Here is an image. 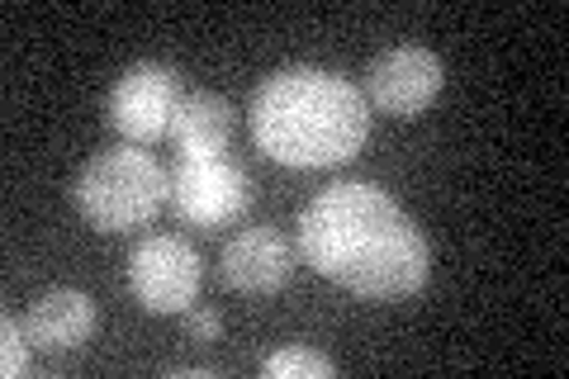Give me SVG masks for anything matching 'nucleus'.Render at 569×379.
<instances>
[{"label":"nucleus","mask_w":569,"mask_h":379,"mask_svg":"<svg viewBox=\"0 0 569 379\" xmlns=\"http://www.w3.org/2000/svg\"><path fill=\"white\" fill-rule=\"evenodd\" d=\"M299 251L323 280L361 299H408L427 280L418 223L370 180L328 186L299 219Z\"/></svg>","instance_id":"f257e3e1"},{"label":"nucleus","mask_w":569,"mask_h":379,"mask_svg":"<svg viewBox=\"0 0 569 379\" xmlns=\"http://www.w3.org/2000/svg\"><path fill=\"white\" fill-rule=\"evenodd\" d=\"M257 148L295 171L342 167L370 138V104L347 77L323 67H284L252 100Z\"/></svg>","instance_id":"f03ea898"},{"label":"nucleus","mask_w":569,"mask_h":379,"mask_svg":"<svg viewBox=\"0 0 569 379\" xmlns=\"http://www.w3.org/2000/svg\"><path fill=\"white\" fill-rule=\"evenodd\" d=\"M167 200H171V176L133 142L91 157L86 171L77 176V209L100 232H129L152 223Z\"/></svg>","instance_id":"7ed1b4c3"},{"label":"nucleus","mask_w":569,"mask_h":379,"mask_svg":"<svg viewBox=\"0 0 569 379\" xmlns=\"http://www.w3.org/2000/svg\"><path fill=\"white\" fill-rule=\"evenodd\" d=\"M200 280H204L200 251L186 238H171V232L142 238L129 257V290L148 313H190Z\"/></svg>","instance_id":"20e7f679"},{"label":"nucleus","mask_w":569,"mask_h":379,"mask_svg":"<svg viewBox=\"0 0 569 379\" xmlns=\"http://www.w3.org/2000/svg\"><path fill=\"white\" fill-rule=\"evenodd\" d=\"M181 77L167 62H133L110 90V123L123 142L148 148V142L171 133V119L181 110Z\"/></svg>","instance_id":"39448f33"},{"label":"nucleus","mask_w":569,"mask_h":379,"mask_svg":"<svg viewBox=\"0 0 569 379\" xmlns=\"http://www.w3.org/2000/svg\"><path fill=\"white\" fill-rule=\"evenodd\" d=\"M247 205H252V180H247L242 167H233L223 157L181 161L171 171V209L194 228L233 223Z\"/></svg>","instance_id":"423d86ee"},{"label":"nucleus","mask_w":569,"mask_h":379,"mask_svg":"<svg viewBox=\"0 0 569 379\" xmlns=\"http://www.w3.org/2000/svg\"><path fill=\"white\" fill-rule=\"evenodd\" d=\"M441 81H447V67H441L437 52L427 48H385L366 71V90L370 104L395 119H418L427 104L441 96Z\"/></svg>","instance_id":"0eeeda50"},{"label":"nucleus","mask_w":569,"mask_h":379,"mask_svg":"<svg viewBox=\"0 0 569 379\" xmlns=\"http://www.w3.org/2000/svg\"><path fill=\"white\" fill-rule=\"evenodd\" d=\"M295 276V257L276 228H242L223 247V280L238 295H276Z\"/></svg>","instance_id":"6e6552de"},{"label":"nucleus","mask_w":569,"mask_h":379,"mask_svg":"<svg viewBox=\"0 0 569 379\" xmlns=\"http://www.w3.org/2000/svg\"><path fill=\"white\" fill-rule=\"evenodd\" d=\"M96 303L81 290H48L24 318V332L39 351H77L96 332Z\"/></svg>","instance_id":"1a4fd4ad"},{"label":"nucleus","mask_w":569,"mask_h":379,"mask_svg":"<svg viewBox=\"0 0 569 379\" xmlns=\"http://www.w3.org/2000/svg\"><path fill=\"white\" fill-rule=\"evenodd\" d=\"M228 138H233V104L223 96H209V90H194L181 100V110L171 119V142L181 161H209L223 157Z\"/></svg>","instance_id":"9d476101"},{"label":"nucleus","mask_w":569,"mask_h":379,"mask_svg":"<svg viewBox=\"0 0 569 379\" xmlns=\"http://www.w3.org/2000/svg\"><path fill=\"white\" fill-rule=\"evenodd\" d=\"M271 379H332L337 366L323 356V351H309V347H290V351H276V356H266V366H261Z\"/></svg>","instance_id":"9b49d317"},{"label":"nucleus","mask_w":569,"mask_h":379,"mask_svg":"<svg viewBox=\"0 0 569 379\" xmlns=\"http://www.w3.org/2000/svg\"><path fill=\"white\" fill-rule=\"evenodd\" d=\"M29 351H33L29 332L14 322V313H6V318H0V375L20 379L29 370Z\"/></svg>","instance_id":"f8f14e48"},{"label":"nucleus","mask_w":569,"mask_h":379,"mask_svg":"<svg viewBox=\"0 0 569 379\" xmlns=\"http://www.w3.org/2000/svg\"><path fill=\"white\" fill-rule=\"evenodd\" d=\"M219 328H223L219 313H209V309H190V313H186V332H190L194 341H213V337H219Z\"/></svg>","instance_id":"ddd939ff"}]
</instances>
